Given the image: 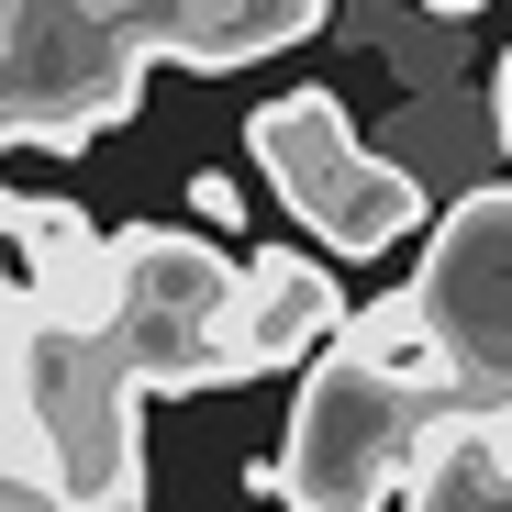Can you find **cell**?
<instances>
[{
  "label": "cell",
  "instance_id": "6",
  "mask_svg": "<svg viewBox=\"0 0 512 512\" xmlns=\"http://www.w3.org/2000/svg\"><path fill=\"white\" fill-rule=\"evenodd\" d=\"M334 323H346V301H334V279L312 268V256L268 245L234 268V379H268L290 357H323Z\"/></svg>",
  "mask_w": 512,
  "mask_h": 512
},
{
  "label": "cell",
  "instance_id": "1",
  "mask_svg": "<svg viewBox=\"0 0 512 512\" xmlns=\"http://www.w3.org/2000/svg\"><path fill=\"white\" fill-rule=\"evenodd\" d=\"M0 479H34L78 512L145 501V390L101 334H34L0 301Z\"/></svg>",
  "mask_w": 512,
  "mask_h": 512
},
{
  "label": "cell",
  "instance_id": "11",
  "mask_svg": "<svg viewBox=\"0 0 512 512\" xmlns=\"http://www.w3.org/2000/svg\"><path fill=\"white\" fill-rule=\"evenodd\" d=\"M423 12H435V23H468V12H490V0H423Z\"/></svg>",
  "mask_w": 512,
  "mask_h": 512
},
{
  "label": "cell",
  "instance_id": "4",
  "mask_svg": "<svg viewBox=\"0 0 512 512\" xmlns=\"http://www.w3.org/2000/svg\"><path fill=\"white\" fill-rule=\"evenodd\" d=\"M412 446H423V401H401L357 346H323L290 401V457L268 468V490H290V512H379L401 501Z\"/></svg>",
  "mask_w": 512,
  "mask_h": 512
},
{
  "label": "cell",
  "instance_id": "10",
  "mask_svg": "<svg viewBox=\"0 0 512 512\" xmlns=\"http://www.w3.org/2000/svg\"><path fill=\"white\" fill-rule=\"evenodd\" d=\"M490 123H501V156H512V56H501V78H490Z\"/></svg>",
  "mask_w": 512,
  "mask_h": 512
},
{
  "label": "cell",
  "instance_id": "7",
  "mask_svg": "<svg viewBox=\"0 0 512 512\" xmlns=\"http://www.w3.org/2000/svg\"><path fill=\"white\" fill-rule=\"evenodd\" d=\"M401 512H512V435L490 412H423Z\"/></svg>",
  "mask_w": 512,
  "mask_h": 512
},
{
  "label": "cell",
  "instance_id": "12",
  "mask_svg": "<svg viewBox=\"0 0 512 512\" xmlns=\"http://www.w3.org/2000/svg\"><path fill=\"white\" fill-rule=\"evenodd\" d=\"M0 268H12V201H0Z\"/></svg>",
  "mask_w": 512,
  "mask_h": 512
},
{
  "label": "cell",
  "instance_id": "3",
  "mask_svg": "<svg viewBox=\"0 0 512 512\" xmlns=\"http://www.w3.org/2000/svg\"><path fill=\"white\" fill-rule=\"evenodd\" d=\"M245 145H256V179H268V190L301 212V234H323L334 256H390V245L423 234L412 167H390L379 145H357V123H346L334 90L268 101V112L245 123Z\"/></svg>",
  "mask_w": 512,
  "mask_h": 512
},
{
  "label": "cell",
  "instance_id": "2",
  "mask_svg": "<svg viewBox=\"0 0 512 512\" xmlns=\"http://www.w3.org/2000/svg\"><path fill=\"white\" fill-rule=\"evenodd\" d=\"M101 357L134 390H223L234 379V256L212 234H112Z\"/></svg>",
  "mask_w": 512,
  "mask_h": 512
},
{
  "label": "cell",
  "instance_id": "9",
  "mask_svg": "<svg viewBox=\"0 0 512 512\" xmlns=\"http://www.w3.org/2000/svg\"><path fill=\"white\" fill-rule=\"evenodd\" d=\"M0 512H78V501H56V490H34V479H0Z\"/></svg>",
  "mask_w": 512,
  "mask_h": 512
},
{
  "label": "cell",
  "instance_id": "5",
  "mask_svg": "<svg viewBox=\"0 0 512 512\" xmlns=\"http://www.w3.org/2000/svg\"><path fill=\"white\" fill-rule=\"evenodd\" d=\"M12 256H23L12 323H34V334H101V312H112V234H90L78 201H12Z\"/></svg>",
  "mask_w": 512,
  "mask_h": 512
},
{
  "label": "cell",
  "instance_id": "8",
  "mask_svg": "<svg viewBox=\"0 0 512 512\" xmlns=\"http://www.w3.org/2000/svg\"><path fill=\"white\" fill-rule=\"evenodd\" d=\"M190 212H201L212 234H234V223H245V179H223V167H201V179H190Z\"/></svg>",
  "mask_w": 512,
  "mask_h": 512
}]
</instances>
